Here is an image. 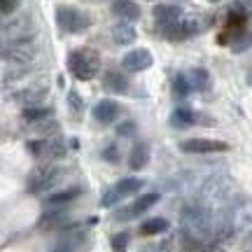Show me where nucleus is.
<instances>
[{"mask_svg": "<svg viewBox=\"0 0 252 252\" xmlns=\"http://www.w3.org/2000/svg\"><path fill=\"white\" fill-rule=\"evenodd\" d=\"M180 222H182L185 236L191 238V241H196V243H201V241H206V238L213 236V217H210V213H208L206 208H201V206L185 208Z\"/></svg>", "mask_w": 252, "mask_h": 252, "instance_id": "1", "label": "nucleus"}, {"mask_svg": "<svg viewBox=\"0 0 252 252\" xmlns=\"http://www.w3.org/2000/svg\"><path fill=\"white\" fill-rule=\"evenodd\" d=\"M68 68L70 72L77 77V80L87 82V80H94L100 70V56L94 52V49H75L70 56H68Z\"/></svg>", "mask_w": 252, "mask_h": 252, "instance_id": "2", "label": "nucleus"}, {"mask_svg": "<svg viewBox=\"0 0 252 252\" xmlns=\"http://www.w3.org/2000/svg\"><path fill=\"white\" fill-rule=\"evenodd\" d=\"M59 175L61 171L52 166V163H47V166H37L35 171L28 175V191L31 194H40V191H47V189H52L59 182Z\"/></svg>", "mask_w": 252, "mask_h": 252, "instance_id": "3", "label": "nucleus"}, {"mask_svg": "<svg viewBox=\"0 0 252 252\" xmlns=\"http://www.w3.org/2000/svg\"><path fill=\"white\" fill-rule=\"evenodd\" d=\"M143 185H145V182L140 180V178H124V180H119L115 187L108 189V191L103 194L100 206H103V208L115 206L119 198H126V196H133V194H138V191L143 189Z\"/></svg>", "mask_w": 252, "mask_h": 252, "instance_id": "4", "label": "nucleus"}, {"mask_svg": "<svg viewBox=\"0 0 252 252\" xmlns=\"http://www.w3.org/2000/svg\"><path fill=\"white\" fill-rule=\"evenodd\" d=\"M56 21H59V26H61L65 33H82V31H87L91 24V19L75 7H59L56 9Z\"/></svg>", "mask_w": 252, "mask_h": 252, "instance_id": "5", "label": "nucleus"}, {"mask_svg": "<svg viewBox=\"0 0 252 252\" xmlns=\"http://www.w3.org/2000/svg\"><path fill=\"white\" fill-rule=\"evenodd\" d=\"M26 147H28V152L35 154L37 159H42V161H56V159H63V157H65V145H63L59 138L31 140Z\"/></svg>", "mask_w": 252, "mask_h": 252, "instance_id": "6", "label": "nucleus"}, {"mask_svg": "<svg viewBox=\"0 0 252 252\" xmlns=\"http://www.w3.org/2000/svg\"><path fill=\"white\" fill-rule=\"evenodd\" d=\"M201 21L198 19H178V21H173V24H166L161 26V35L173 40V42H178V40H185L189 35H196L198 31H201Z\"/></svg>", "mask_w": 252, "mask_h": 252, "instance_id": "7", "label": "nucleus"}, {"mask_svg": "<svg viewBox=\"0 0 252 252\" xmlns=\"http://www.w3.org/2000/svg\"><path fill=\"white\" fill-rule=\"evenodd\" d=\"M159 194L157 191H152V194H145V196L140 198H135L133 203H128L126 208H122V210H117V215H115V220H119V222H124V220H135V217H140L145 215L150 208L159 201Z\"/></svg>", "mask_w": 252, "mask_h": 252, "instance_id": "8", "label": "nucleus"}, {"mask_svg": "<svg viewBox=\"0 0 252 252\" xmlns=\"http://www.w3.org/2000/svg\"><path fill=\"white\" fill-rule=\"evenodd\" d=\"M180 150H182V152H189V154H210V152H224V150H229V145L222 143V140L191 138V140L180 143Z\"/></svg>", "mask_w": 252, "mask_h": 252, "instance_id": "9", "label": "nucleus"}, {"mask_svg": "<svg viewBox=\"0 0 252 252\" xmlns=\"http://www.w3.org/2000/svg\"><path fill=\"white\" fill-rule=\"evenodd\" d=\"M33 56H35V45L31 42V40H19V42H12L9 49L5 52V59L9 63H17V65H26V63L33 61Z\"/></svg>", "mask_w": 252, "mask_h": 252, "instance_id": "10", "label": "nucleus"}, {"mask_svg": "<svg viewBox=\"0 0 252 252\" xmlns=\"http://www.w3.org/2000/svg\"><path fill=\"white\" fill-rule=\"evenodd\" d=\"M154 63L152 54L147 49H133L122 59V65H124L128 72H140V70H147L150 65Z\"/></svg>", "mask_w": 252, "mask_h": 252, "instance_id": "11", "label": "nucleus"}, {"mask_svg": "<svg viewBox=\"0 0 252 252\" xmlns=\"http://www.w3.org/2000/svg\"><path fill=\"white\" fill-rule=\"evenodd\" d=\"M45 96H47V89H42V87H28L24 91H17L14 100L21 103V105H26V108H35V105H40L45 100Z\"/></svg>", "mask_w": 252, "mask_h": 252, "instance_id": "12", "label": "nucleus"}, {"mask_svg": "<svg viewBox=\"0 0 252 252\" xmlns=\"http://www.w3.org/2000/svg\"><path fill=\"white\" fill-rule=\"evenodd\" d=\"M94 117L100 124H110V122H115L119 117V105L115 100H100L98 105L94 108Z\"/></svg>", "mask_w": 252, "mask_h": 252, "instance_id": "13", "label": "nucleus"}, {"mask_svg": "<svg viewBox=\"0 0 252 252\" xmlns=\"http://www.w3.org/2000/svg\"><path fill=\"white\" fill-rule=\"evenodd\" d=\"M103 87L112 94H126L128 91V80H126L124 72L119 70H108L105 77H103Z\"/></svg>", "mask_w": 252, "mask_h": 252, "instance_id": "14", "label": "nucleus"}, {"mask_svg": "<svg viewBox=\"0 0 252 252\" xmlns=\"http://www.w3.org/2000/svg\"><path fill=\"white\" fill-rule=\"evenodd\" d=\"M112 12L122 17L124 21H135V19H140V7L135 5L133 0H115L112 2Z\"/></svg>", "mask_w": 252, "mask_h": 252, "instance_id": "15", "label": "nucleus"}, {"mask_svg": "<svg viewBox=\"0 0 252 252\" xmlns=\"http://www.w3.org/2000/svg\"><path fill=\"white\" fill-rule=\"evenodd\" d=\"M182 17V9L178 5H157L154 7V19L166 26V24H173V21H178Z\"/></svg>", "mask_w": 252, "mask_h": 252, "instance_id": "16", "label": "nucleus"}, {"mask_svg": "<svg viewBox=\"0 0 252 252\" xmlns=\"http://www.w3.org/2000/svg\"><path fill=\"white\" fill-rule=\"evenodd\" d=\"M150 159V150H147V145L145 143H135L131 154H128V166L133 168V171H140L145 168V163Z\"/></svg>", "mask_w": 252, "mask_h": 252, "instance_id": "17", "label": "nucleus"}, {"mask_svg": "<svg viewBox=\"0 0 252 252\" xmlns=\"http://www.w3.org/2000/svg\"><path fill=\"white\" fill-rule=\"evenodd\" d=\"M112 40H115L117 45H131L135 40V28L131 26V24H126V21L115 24V26H112Z\"/></svg>", "mask_w": 252, "mask_h": 252, "instance_id": "18", "label": "nucleus"}, {"mask_svg": "<svg viewBox=\"0 0 252 252\" xmlns=\"http://www.w3.org/2000/svg\"><path fill=\"white\" fill-rule=\"evenodd\" d=\"M54 117V110L52 108H40V105H35V108H26L24 110V122L31 126L40 124V122H47V119Z\"/></svg>", "mask_w": 252, "mask_h": 252, "instance_id": "19", "label": "nucleus"}, {"mask_svg": "<svg viewBox=\"0 0 252 252\" xmlns=\"http://www.w3.org/2000/svg\"><path fill=\"white\" fill-rule=\"evenodd\" d=\"M187 82L191 89L203 91V89H208V84H210V75H208V70H203V68H191V70L187 72Z\"/></svg>", "mask_w": 252, "mask_h": 252, "instance_id": "20", "label": "nucleus"}, {"mask_svg": "<svg viewBox=\"0 0 252 252\" xmlns=\"http://www.w3.org/2000/svg\"><path fill=\"white\" fill-rule=\"evenodd\" d=\"M68 224V215L63 210H52V213H45L42 220H40V226L42 229H59V226Z\"/></svg>", "mask_w": 252, "mask_h": 252, "instance_id": "21", "label": "nucleus"}, {"mask_svg": "<svg viewBox=\"0 0 252 252\" xmlns=\"http://www.w3.org/2000/svg\"><path fill=\"white\" fill-rule=\"evenodd\" d=\"M194 122H196V115H194L191 110H187V108H178L171 115V124L175 126V128H187V126H194Z\"/></svg>", "mask_w": 252, "mask_h": 252, "instance_id": "22", "label": "nucleus"}, {"mask_svg": "<svg viewBox=\"0 0 252 252\" xmlns=\"http://www.w3.org/2000/svg\"><path fill=\"white\" fill-rule=\"evenodd\" d=\"M166 229H168V222H166L163 217H152V220H147V222L140 226V234L157 236V234H161V231H166Z\"/></svg>", "mask_w": 252, "mask_h": 252, "instance_id": "23", "label": "nucleus"}, {"mask_svg": "<svg viewBox=\"0 0 252 252\" xmlns=\"http://www.w3.org/2000/svg\"><path fill=\"white\" fill-rule=\"evenodd\" d=\"M75 196H80V189L72 187V189H63V191H56L52 196L47 198V203L49 206H61V203H70Z\"/></svg>", "mask_w": 252, "mask_h": 252, "instance_id": "24", "label": "nucleus"}, {"mask_svg": "<svg viewBox=\"0 0 252 252\" xmlns=\"http://www.w3.org/2000/svg\"><path fill=\"white\" fill-rule=\"evenodd\" d=\"M173 91H175V96H180V98H185L189 91H191V87H189V82H187V75H178V77L173 80Z\"/></svg>", "mask_w": 252, "mask_h": 252, "instance_id": "25", "label": "nucleus"}, {"mask_svg": "<svg viewBox=\"0 0 252 252\" xmlns=\"http://www.w3.org/2000/svg\"><path fill=\"white\" fill-rule=\"evenodd\" d=\"M126 243H128V234H115L112 236V248H115V252H124Z\"/></svg>", "mask_w": 252, "mask_h": 252, "instance_id": "26", "label": "nucleus"}, {"mask_svg": "<svg viewBox=\"0 0 252 252\" xmlns=\"http://www.w3.org/2000/svg\"><path fill=\"white\" fill-rule=\"evenodd\" d=\"M19 2H21V0H0V14L14 12V9L19 7Z\"/></svg>", "mask_w": 252, "mask_h": 252, "instance_id": "27", "label": "nucleus"}, {"mask_svg": "<svg viewBox=\"0 0 252 252\" xmlns=\"http://www.w3.org/2000/svg\"><path fill=\"white\" fill-rule=\"evenodd\" d=\"M68 103H70V108L75 110V112H82V98L77 91H70V94H68Z\"/></svg>", "mask_w": 252, "mask_h": 252, "instance_id": "28", "label": "nucleus"}, {"mask_svg": "<svg viewBox=\"0 0 252 252\" xmlns=\"http://www.w3.org/2000/svg\"><path fill=\"white\" fill-rule=\"evenodd\" d=\"M133 131H135V124H133V122H124V124L117 128L119 135H133Z\"/></svg>", "mask_w": 252, "mask_h": 252, "instance_id": "29", "label": "nucleus"}, {"mask_svg": "<svg viewBox=\"0 0 252 252\" xmlns=\"http://www.w3.org/2000/svg\"><path fill=\"white\" fill-rule=\"evenodd\" d=\"M52 252H77V245H75V243H68V241H65V243L56 245Z\"/></svg>", "mask_w": 252, "mask_h": 252, "instance_id": "30", "label": "nucleus"}, {"mask_svg": "<svg viewBox=\"0 0 252 252\" xmlns=\"http://www.w3.org/2000/svg\"><path fill=\"white\" fill-rule=\"evenodd\" d=\"M103 157H105V159H110V161L115 163L119 159V154H117V147H115V145H110L108 150H105V152H103Z\"/></svg>", "mask_w": 252, "mask_h": 252, "instance_id": "31", "label": "nucleus"}, {"mask_svg": "<svg viewBox=\"0 0 252 252\" xmlns=\"http://www.w3.org/2000/svg\"><path fill=\"white\" fill-rule=\"evenodd\" d=\"M210 2H217V0H210Z\"/></svg>", "mask_w": 252, "mask_h": 252, "instance_id": "32", "label": "nucleus"}, {"mask_svg": "<svg viewBox=\"0 0 252 252\" xmlns=\"http://www.w3.org/2000/svg\"><path fill=\"white\" fill-rule=\"evenodd\" d=\"M250 82H252V75H250Z\"/></svg>", "mask_w": 252, "mask_h": 252, "instance_id": "33", "label": "nucleus"}]
</instances>
